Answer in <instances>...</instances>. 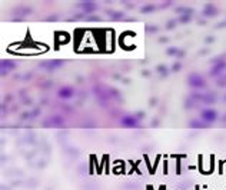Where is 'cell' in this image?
<instances>
[{
	"instance_id": "obj_3",
	"label": "cell",
	"mask_w": 226,
	"mask_h": 190,
	"mask_svg": "<svg viewBox=\"0 0 226 190\" xmlns=\"http://www.w3.org/2000/svg\"><path fill=\"white\" fill-rule=\"evenodd\" d=\"M76 6L79 7V9H82L83 10V13H95L97 9H99V4H97L96 1H92V0H84V1H78L76 3Z\"/></svg>"
},
{
	"instance_id": "obj_2",
	"label": "cell",
	"mask_w": 226,
	"mask_h": 190,
	"mask_svg": "<svg viewBox=\"0 0 226 190\" xmlns=\"http://www.w3.org/2000/svg\"><path fill=\"white\" fill-rule=\"evenodd\" d=\"M200 120L205 122L206 125H210L218 120V111L215 109H203L200 111Z\"/></svg>"
},
{
	"instance_id": "obj_8",
	"label": "cell",
	"mask_w": 226,
	"mask_h": 190,
	"mask_svg": "<svg viewBox=\"0 0 226 190\" xmlns=\"http://www.w3.org/2000/svg\"><path fill=\"white\" fill-rule=\"evenodd\" d=\"M32 9L30 7H27V6H19L17 9H14L13 10V14L17 17L19 20H23V17L25 16H27V14H32Z\"/></svg>"
},
{
	"instance_id": "obj_15",
	"label": "cell",
	"mask_w": 226,
	"mask_h": 190,
	"mask_svg": "<svg viewBox=\"0 0 226 190\" xmlns=\"http://www.w3.org/2000/svg\"><path fill=\"white\" fill-rule=\"evenodd\" d=\"M93 92H95V94H96V96L100 99V100H107V94H106V92H103L100 87H97V86H96V87L93 89Z\"/></svg>"
},
{
	"instance_id": "obj_14",
	"label": "cell",
	"mask_w": 226,
	"mask_h": 190,
	"mask_svg": "<svg viewBox=\"0 0 226 190\" xmlns=\"http://www.w3.org/2000/svg\"><path fill=\"white\" fill-rule=\"evenodd\" d=\"M47 122H50V125H53V126H62L63 122H65V119L62 117V116H53V117H50Z\"/></svg>"
},
{
	"instance_id": "obj_9",
	"label": "cell",
	"mask_w": 226,
	"mask_h": 190,
	"mask_svg": "<svg viewBox=\"0 0 226 190\" xmlns=\"http://www.w3.org/2000/svg\"><path fill=\"white\" fill-rule=\"evenodd\" d=\"M0 63H1L0 67H1V74L3 76H6V73H9V70L16 67V62H13V60H1Z\"/></svg>"
},
{
	"instance_id": "obj_28",
	"label": "cell",
	"mask_w": 226,
	"mask_h": 190,
	"mask_svg": "<svg viewBox=\"0 0 226 190\" xmlns=\"http://www.w3.org/2000/svg\"><path fill=\"white\" fill-rule=\"evenodd\" d=\"M173 26H175V22H169L168 24H166V27H168V29H172Z\"/></svg>"
},
{
	"instance_id": "obj_19",
	"label": "cell",
	"mask_w": 226,
	"mask_h": 190,
	"mask_svg": "<svg viewBox=\"0 0 226 190\" xmlns=\"http://www.w3.org/2000/svg\"><path fill=\"white\" fill-rule=\"evenodd\" d=\"M178 13H183V14H192L193 13V9H189V7H179L176 9Z\"/></svg>"
},
{
	"instance_id": "obj_11",
	"label": "cell",
	"mask_w": 226,
	"mask_h": 190,
	"mask_svg": "<svg viewBox=\"0 0 226 190\" xmlns=\"http://www.w3.org/2000/svg\"><path fill=\"white\" fill-rule=\"evenodd\" d=\"M189 127H190V129H205V127H207V125L205 122H202V120L193 119V120L189 122Z\"/></svg>"
},
{
	"instance_id": "obj_17",
	"label": "cell",
	"mask_w": 226,
	"mask_h": 190,
	"mask_svg": "<svg viewBox=\"0 0 226 190\" xmlns=\"http://www.w3.org/2000/svg\"><path fill=\"white\" fill-rule=\"evenodd\" d=\"M156 70H157V72L160 73V76H163V77H166V76H168V74H169L168 67H166V66H165V65H159V66H157V67H156Z\"/></svg>"
},
{
	"instance_id": "obj_25",
	"label": "cell",
	"mask_w": 226,
	"mask_h": 190,
	"mask_svg": "<svg viewBox=\"0 0 226 190\" xmlns=\"http://www.w3.org/2000/svg\"><path fill=\"white\" fill-rule=\"evenodd\" d=\"M86 20H90V22H97V20H100V17H97V16H90V17H87Z\"/></svg>"
},
{
	"instance_id": "obj_29",
	"label": "cell",
	"mask_w": 226,
	"mask_h": 190,
	"mask_svg": "<svg viewBox=\"0 0 226 190\" xmlns=\"http://www.w3.org/2000/svg\"><path fill=\"white\" fill-rule=\"evenodd\" d=\"M166 42H168L166 37H160V43H166Z\"/></svg>"
},
{
	"instance_id": "obj_7",
	"label": "cell",
	"mask_w": 226,
	"mask_h": 190,
	"mask_svg": "<svg viewBox=\"0 0 226 190\" xmlns=\"http://www.w3.org/2000/svg\"><path fill=\"white\" fill-rule=\"evenodd\" d=\"M73 94H75L73 87H70V86H63V87H60V89H59L57 97L62 99V100H69V99L73 97Z\"/></svg>"
},
{
	"instance_id": "obj_24",
	"label": "cell",
	"mask_w": 226,
	"mask_h": 190,
	"mask_svg": "<svg viewBox=\"0 0 226 190\" xmlns=\"http://www.w3.org/2000/svg\"><path fill=\"white\" fill-rule=\"evenodd\" d=\"M172 3H173V1H163V3H160V7L162 9H166V7L172 6Z\"/></svg>"
},
{
	"instance_id": "obj_27",
	"label": "cell",
	"mask_w": 226,
	"mask_h": 190,
	"mask_svg": "<svg viewBox=\"0 0 226 190\" xmlns=\"http://www.w3.org/2000/svg\"><path fill=\"white\" fill-rule=\"evenodd\" d=\"M206 43H213V42H215V37H212V36H209V37H206Z\"/></svg>"
},
{
	"instance_id": "obj_6",
	"label": "cell",
	"mask_w": 226,
	"mask_h": 190,
	"mask_svg": "<svg viewBox=\"0 0 226 190\" xmlns=\"http://www.w3.org/2000/svg\"><path fill=\"white\" fill-rule=\"evenodd\" d=\"M226 69V60H222V62H216L215 65L210 67L209 70V76L212 77H219V74Z\"/></svg>"
},
{
	"instance_id": "obj_30",
	"label": "cell",
	"mask_w": 226,
	"mask_h": 190,
	"mask_svg": "<svg viewBox=\"0 0 226 190\" xmlns=\"http://www.w3.org/2000/svg\"><path fill=\"white\" fill-rule=\"evenodd\" d=\"M222 120H223V122H226V114L223 116V117H222Z\"/></svg>"
},
{
	"instance_id": "obj_5",
	"label": "cell",
	"mask_w": 226,
	"mask_h": 190,
	"mask_svg": "<svg viewBox=\"0 0 226 190\" xmlns=\"http://www.w3.org/2000/svg\"><path fill=\"white\" fill-rule=\"evenodd\" d=\"M120 125H122L123 127H129V129H132V127H139V119L136 117V116L128 114V116H123V117L120 119Z\"/></svg>"
},
{
	"instance_id": "obj_10",
	"label": "cell",
	"mask_w": 226,
	"mask_h": 190,
	"mask_svg": "<svg viewBox=\"0 0 226 190\" xmlns=\"http://www.w3.org/2000/svg\"><path fill=\"white\" fill-rule=\"evenodd\" d=\"M203 16H206V17H213V16H216L218 14V7L215 6V4H206V7L203 9Z\"/></svg>"
},
{
	"instance_id": "obj_12",
	"label": "cell",
	"mask_w": 226,
	"mask_h": 190,
	"mask_svg": "<svg viewBox=\"0 0 226 190\" xmlns=\"http://www.w3.org/2000/svg\"><path fill=\"white\" fill-rule=\"evenodd\" d=\"M202 103H205V105H213V103H216V96H215L213 93H206V94H203Z\"/></svg>"
},
{
	"instance_id": "obj_31",
	"label": "cell",
	"mask_w": 226,
	"mask_h": 190,
	"mask_svg": "<svg viewBox=\"0 0 226 190\" xmlns=\"http://www.w3.org/2000/svg\"><path fill=\"white\" fill-rule=\"evenodd\" d=\"M223 102H226V94H225V96H223Z\"/></svg>"
},
{
	"instance_id": "obj_23",
	"label": "cell",
	"mask_w": 226,
	"mask_h": 190,
	"mask_svg": "<svg viewBox=\"0 0 226 190\" xmlns=\"http://www.w3.org/2000/svg\"><path fill=\"white\" fill-rule=\"evenodd\" d=\"M181 69H182V63H181V62H176V63H175V66L172 67V70H173V72H179Z\"/></svg>"
},
{
	"instance_id": "obj_22",
	"label": "cell",
	"mask_w": 226,
	"mask_h": 190,
	"mask_svg": "<svg viewBox=\"0 0 226 190\" xmlns=\"http://www.w3.org/2000/svg\"><path fill=\"white\" fill-rule=\"evenodd\" d=\"M190 16H192V14H182L179 22H181V23H187V22H190Z\"/></svg>"
},
{
	"instance_id": "obj_4",
	"label": "cell",
	"mask_w": 226,
	"mask_h": 190,
	"mask_svg": "<svg viewBox=\"0 0 226 190\" xmlns=\"http://www.w3.org/2000/svg\"><path fill=\"white\" fill-rule=\"evenodd\" d=\"M63 63H65V62L60 60V59L46 60V62H43V63H40V67L45 69V70H47V72H53V70H56V69H59V67H62Z\"/></svg>"
},
{
	"instance_id": "obj_1",
	"label": "cell",
	"mask_w": 226,
	"mask_h": 190,
	"mask_svg": "<svg viewBox=\"0 0 226 190\" xmlns=\"http://www.w3.org/2000/svg\"><path fill=\"white\" fill-rule=\"evenodd\" d=\"M187 85L190 86L192 89H196V90H199V89H205L206 87V80L203 79L200 74H198V73H190L189 76H187Z\"/></svg>"
},
{
	"instance_id": "obj_18",
	"label": "cell",
	"mask_w": 226,
	"mask_h": 190,
	"mask_svg": "<svg viewBox=\"0 0 226 190\" xmlns=\"http://www.w3.org/2000/svg\"><path fill=\"white\" fill-rule=\"evenodd\" d=\"M156 9L155 4H146V6H143L142 9H140V12L142 13H150V12H153Z\"/></svg>"
},
{
	"instance_id": "obj_13",
	"label": "cell",
	"mask_w": 226,
	"mask_h": 190,
	"mask_svg": "<svg viewBox=\"0 0 226 190\" xmlns=\"http://www.w3.org/2000/svg\"><path fill=\"white\" fill-rule=\"evenodd\" d=\"M166 53H168L169 56H178V57H183L185 56V52L181 50V49H178V47H169L168 50H166Z\"/></svg>"
},
{
	"instance_id": "obj_26",
	"label": "cell",
	"mask_w": 226,
	"mask_h": 190,
	"mask_svg": "<svg viewBox=\"0 0 226 190\" xmlns=\"http://www.w3.org/2000/svg\"><path fill=\"white\" fill-rule=\"evenodd\" d=\"M123 4H126L128 9H133V7H135V4H133V3H129V1H123Z\"/></svg>"
},
{
	"instance_id": "obj_21",
	"label": "cell",
	"mask_w": 226,
	"mask_h": 190,
	"mask_svg": "<svg viewBox=\"0 0 226 190\" xmlns=\"http://www.w3.org/2000/svg\"><path fill=\"white\" fill-rule=\"evenodd\" d=\"M216 85L219 86V87H226V74L216 80Z\"/></svg>"
},
{
	"instance_id": "obj_16",
	"label": "cell",
	"mask_w": 226,
	"mask_h": 190,
	"mask_svg": "<svg viewBox=\"0 0 226 190\" xmlns=\"http://www.w3.org/2000/svg\"><path fill=\"white\" fill-rule=\"evenodd\" d=\"M106 13L109 14V16H110V17H112L113 20H122V17L125 16L122 12H113V10H107Z\"/></svg>"
},
{
	"instance_id": "obj_20",
	"label": "cell",
	"mask_w": 226,
	"mask_h": 190,
	"mask_svg": "<svg viewBox=\"0 0 226 190\" xmlns=\"http://www.w3.org/2000/svg\"><path fill=\"white\" fill-rule=\"evenodd\" d=\"M146 32L148 33H157V30H159V27L157 26H153V24H146Z\"/></svg>"
}]
</instances>
